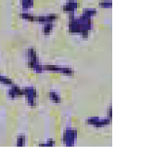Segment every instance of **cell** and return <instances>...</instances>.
I'll use <instances>...</instances> for the list:
<instances>
[{
  "mask_svg": "<svg viewBox=\"0 0 141 168\" xmlns=\"http://www.w3.org/2000/svg\"><path fill=\"white\" fill-rule=\"evenodd\" d=\"M28 64L29 67H31L32 69H33L35 72H37L38 74H40L42 72V66L39 65L38 61H37V57L35 54V51L33 49H30L28 51Z\"/></svg>",
  "mask_w": 141,
  "mask_h": 168,
  "instance_id": "6da1fadb",
  "label": "cell"
},
{
  "mask_svg": "<svg viewBox=\"0 0 141 168\" xmlns=\"http://www.w3.org/2000/svg\"><path fill=\"white\" fill-rule=\"evenodd\" d=\"M77 138V132L76 130L73 129H67L64 137H63V140L66 146H73L75 143V140Z\"/></svg>",
  "mask_w": 141,
  "mask_h": 168,
  "instance_id": "7a4b0ae2",
  "label": "cell"
},
{
  "mask_svg": "<svg viewBox=\"0 0 141 168\" xmlns=\"http://www.w3.org/2000/svg\"><path fill=\"white\" fill-rule=\"evenodd\" d=\"M24 92V96H26L27 99H28L29 105L34 106L35 104V99H36V91L33 87H28L26 89L23 90Z\"/></svg>",
  "mask_w": 141,
  "mask_h": 168,
  "instance_id": "3957f363",
  "label": "cell"
},
{
  "mask_svg": "<svg viewBox=\"0 0 141 168\" xmlns=\"http://www.w3.org/2000/svg\"><path fill=\"white\" fill-rule=\"evenodd\" d=\"M110 118V117H109ZM107 118V119H100V118H90L87 120V124H90L94 126H97V127H101V126H104L106 125H109L110 124V119Z\"/></svg>",
  "mask_w": 141,
  "mask_h": 168,
  "instance_id": "277c9868",
  "label": "cell"
},
{
  "mask_svg": "<svg viewBox=\"0 0 141 168\" xmlns=\"http://www.w3.org/2000/svg\"><path fill=\"white\" fill-rule=\"evenodd\" d=\"M44 69L46 70H51V71H56V72H59L61 74H69L71 75L73 74V71L72 69L70 68H66V67H58V66H44Z\"/></svg>",
  "mask_w": 141,
  "mask_h": 168,
  "instance_id": "5b68a950",
  "label": "cell"
},
{
  "mask_svg": "<svg viewBox=\"0 0 141 168\" xmlns=\"http://www.w3.org/2000/svg\"><path fill=\"white\" fill-rule=\"evenodd\" d=\"M24 94V92H23V90H22L21 88H19L18 86H13L10 90H9V92H8V96L10 97V98H15V97H18V96H21V95H23Z\"/></svg>",
  "mask_w": 141,
  "mask_h": 168,
  "instance_id": "8992f818",
  "label": "cell"
},
{
  "mask_svg": "<svg viewBox=\"0 0 141 168\" xmlns=\"http://www.w3.org/2000/svg\"><path fill=\"white\" fill-rule=\"evenodd\" d=\"M49 96H50V99L54 101V102H56V103H58L59 101H60V98H59V96L55 93V92H50L49 93Z\"/></svg>",
  "mask_w": 141,
  "mask_h": 168,
  "instance_id": "52a82bcc",
  "label": "cell"
},
{
  "mask_svg": "<svg viewBox=\"0 0 141 168\" xmlns=\"http://www.w3.org/2000/svg\"><path fill=\"white\" fill-rule=\"evenodd\" d=\"M0 83L5 84H12V82H11V80H10V79H8V77H6V76H3V75H0Z\"/></svg>",
  "mask_w": 141,
  "mask_h": 168,
  "instance_id": "ba28073f",
  "label": "cell"
},
{
  "mask_svg": "<svg viewBox=\"0 0 141 168\" xmlns=\"http://www.w3.org/2000/svg\"><path fill=\"white\" fill-rule=\"evenodd\" d=\"M25 137L24 136H20L19 138H18V143H17V145L18 146H24V144H25Z\"/></svg>",
  "mask_w": 141,
  "mask_h": 168,
  "instance_id": "9c48e42d",
  "label": "cell"
}]
</instances>
